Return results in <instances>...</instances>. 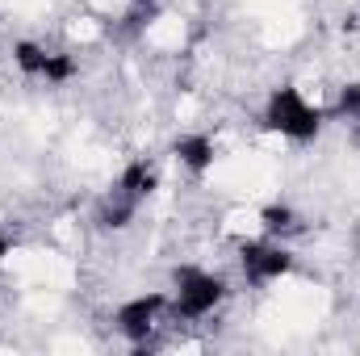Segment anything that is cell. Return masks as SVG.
Segmentation results:
<instances>
[{"label":"cell","instance_id":"cell-7","mask_svg":"<svg viewBox=\"0 0 360 356\" xmlns=\"http://www.w3.org/2000/svg\"><path fill=\"white\" fill-rule=\"evenodd\" d=\"M260 227H264V235H269V239H289V235H297V231H302V218H297V210H293V205L272 201V205L260 210Z\"/></svg>","mask_w":360,"mask_h":356},{"label":"cell","instance_id":"cell-3","mask_svg":"<svg viewBox=\"0 0 360 356\" xmlns=\"http://www.w3.org/2000/svg\"><path fill=\"white\" fill-rule=\"evenodd\" d=\"M168 293H139V298H130V302H122L117 306V314H113V327H117V336L122 340H130L134 348H147L151 344V336H155V327L164 323V314H168Z\"/></svg>","mask_w":360,"mask_h":356},{"label":"cell","instance_id":"cell-9","mask_svg":"<svg viewBox=\"0 0 360 356\" xmlns=\"http://www.w3.org/2000/svg\"><path fill=\"white\" fill-rule=\"evenodd\" d=\"M13 63L21 68V76L42 80V76H46V63H51V51L38 46V42H30V38H21V42L13 46Z\"/></svg>","mask_w":360,"mask_h":356},{"label":"cell","instance_id":"cell-10","mask_svg":"<svg viewBox=\"0 0 360 356\" xmlns=\"http://www.w3.org/2000/svg\"><path fill=\"white\" fill-rule=\"evenodd\" d=\"M8 252H13V239H8V235H0V268H4V260H8Z\"/></svg>","mask_w":360,"mask_h":356},{"label":"cell","instance_id":"cell-5","mask_svg":"<svg viewBox=\"0 0 360 356\" xmlns=\"http://www.w3.org/2000/svg\"><path fill=\"white\" fill-rule=\"evenodd\" d=\"M139 197L134 193H126L122 184H113L101 201H96V222L105 227V231H126L130 222H134V214H139Z\"/></svg>","mask_w":360,"mask_h":356},{"label":"cell","instance_id":"cell-6","mask_svg":"<svg viewBox=\"0 0 360 356\" xmlns=\"http://www.w3.org/2000/svg\"><path fill=\"white\" fill-rule=\"evenodd\" d=\"M172 155L180 160V168H188L193 177H205L214 168V160H218V147H214L210 134H180L172 143Z\"/></svg>","mask_w":360,"mask_h":356},{"label":"cell","instance_id":"cell-8","mask_svg":"<svg viewBox=\"0 0 360 356\" xmlns=\"http://www.w3.org/2000/svg\"><path fill=\"white\" fill-rule=\"evenodd\" d=\"M117 184H122L126 193H134L139 201H147V197L160 189V172H155V164H147V160H130V164L122 168Z\"/></svg>","mask_w":360,"mask_h":356},{"label":"cell","instance_id":"cell-1","mask_svg":"<svg viewBox=\"0 0 360 356\" xmlns=\"http://www.w3.org/2000/svg\"><path fill=\"white\" fill-rule=\"evenodd\" d=\"M264 126H269L272 134L289 139V143H310V139H319V130H323V113H319V105L306 101L302 89L281 84V89H272L269 101H264Z\"/></svg>","mask_w":360,"mask_h":356},{"label":"cell","instance_id":"cell-2","mask_svg":"<svg viewBox=\"0 0 360 356\" xmlns=\"http://www.w3.org/2000/svg\"><path fill=\"white\" fill-rule=\"evenodd\" d=\"M172 281H176V289L168 293L172 298L168 302V314L176 323H201V319H210L222 306V298H226V281L214 276V272H205V268L184 265V268H176Z\"/></svg>","mask_w":360,"mask_h":356},{"label":"cell","instance_id":"cell-4","mask_svg":"<svg viewBox=\"0 0 360 356\" xmlns=\"http://www.w3.org/2000/svg\"><path fill=\"white\" fill-rule=\"evenodd\" d=\"M239 268L252 285H269V281L285 276L293 268V252L281 239H248L239 248Z\"/></svg>","mask_w":360,"mask_h":356},{"label":"cell","instance_id":"cell-11","mask_svg":"<svg viewBox=\"0 0 360 356\" xmlns=\"http://www.w3.org/2000/svg\"><path fill=\"white\" fill-rule=\"evenodd\" d=\"M130 4H155V0H130Z\"/></svg>","mask_w":360,"mask_h":356}]
</instances>
